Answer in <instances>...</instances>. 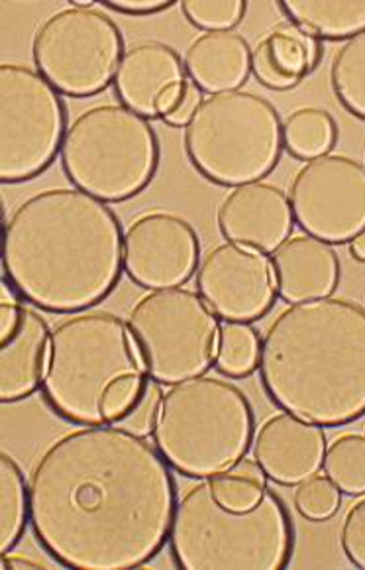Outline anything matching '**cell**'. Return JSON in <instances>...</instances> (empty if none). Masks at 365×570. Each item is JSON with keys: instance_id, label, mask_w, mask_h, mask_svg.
Here are the masks:
<instances>
[{"instance_id": "6da1fadb", "label": "cell", "mask_w": 365, "mask_h": 570, "mask_svg": "<svg viewBox=\"0 0 365 570\" xmlns=\"http://www.w3.org/2000/svg\"><path fill=\"white\" fill-rule=\"evenodd\" d=\"M33 537L67 569L128 570L166 546L177 487L148 436L112 423L53 439L28 474Z\"/></svg>"}, {"instance_id": "7a4b0ae2", "label": "cell", "mask_w": 365, "mask_h": 570, "mask_svg": "<svg viewBox=\"0 0 365 570\" xmlns=\"http://www.w3.org/2000/svg\"><path fill=\"white\" fill-rule=\"evenodd\" d=\"M2 276L22 299L50 313L91 309L125 269L117 213L79 187H50L10 210L0 240Z\"/></svg>"}, {"instance_id": "3957f363", "label": "cell", "mask_w": 365, "mask_h": 570, "mask_svg": "<svg viewBox=\"0 0 365 570\" xmlns=\"http://www.w3.org/2000/svg\"><path fill=\"white\" fill-rule=\"evenodd\" d=\"M258 374L283 411L338 428L365 415V307L348 297L287 303L259 338Z\"/></svg>"}, {"instance_id": "277c9868", "label": "cell", "mask_w": 365, "mask_h": 570, "mask_svg": "<svg viewBox=\"0 0 365 570\" xmlns=\"http://www.w3.org/2000/svg\"><path fill=\"white\" fill-rule=\"evenodd\" d=\"M148 372L130 328L110 311H79L51 327L43 400L77 425L112 423Z\"/></svg>"}, {"instance_id": "5b68a950", "label": "cell", "mask_w": 365, "mask_h": 570, "mask_svg": "<svg viewBox=\"0 0 365 570\" xmlns=\"http://www.w3.org/2000/svg\"><path fill=\"white\" fill-rule=\"evenodd\" d=\"M167 541L185 570H279L289 564L295 537L285 502L274 490L234 510L205 479L182 492Z\"/></svg>"}, {"instance_id": "8992f818", "label": "cell", "mask_w": 365, "mask_h": 570, "mask_svg": "<svg viewBox=\"0 0 365 570\" xmlns=\"http://www.w3.org/2000/svg\"><path fill=\"white\" fill-rule=\"evenodd\" d=\"M254 433L256 417L244 390L200 374L164 392L151 443L182 476L213 479L246 459Z\"/></svg>"}, {"instance_id": "52a82bcc", "label": "cell", "mask_w": 365, "mask_h": 570, "mask_svg": "<svg viewBox=\"0 0 365 570\" xmlns=\"http://www.w3.org/2000/svg\"><path fill=\"white\" fill-rule=\"evenodd\" d=\"M182 150L213 184L258 181L279 164L283 120L274 102L256 92H210L182 126Z\"/></svg>"}, {"instance_id": "ba28073f", "label": "cell", "mask_w": 365, "mask_h": 570, "mask_svg": "<svg viewBox=\"0 0 365 570\" xmlns=\"http://www.w3.org/2000/svg\"><path fill=\"white\" fill-rule=\"evenodd\" d=\"M59 160L79 189L102 202H126L158 171V135L148 118L122 102H100L69 122Z\"/></svg>"}, {"instance_id": "9c48e42d", "label": "cell", "mask_w": 365, "mask_h": 570, "mask_svg": "<svg viewBox=\"0 0 365 570\" xmlns=\"http://www.w3.org/2000/svg\"><path fill=\"white\" fill-rule=\"evenodd\" d=\"M126 323L148 376L164 386L215 364L220 323L199 292L181 285L150 289L134 302Z\"/></svg>"}, {"instance_id": "30bf717a", "label": "cell", "mask_w": 365, "mask_h": 570, "mask_svg": "<svg viewBox=\"0 0 365 570\" xmlns=\"http://www.w3.org/2000/svg\"><path fill=\"white\" fill-rule=\"evenodd\" d=\"M125 38L107 12L69 4L43 18L32 38L36 69L67 97H92L115 81Z\"/></svg>"}, {"instance_id": "8fae6325", "label": "cell", "mask_w": 365, "mask_h": 570, "mask_svg": "<svg viewBox=\"0 0 365 570\" xmlns=\"http://www.w3.org/2000/svg\"><path fill=\"white\" fill-rule=\"evenodd\" d=\"M61 92L24 63H0V179L18 184L56 160L67 130Z\"/></svg>"}, {"instance_id": "7c38bea8", "label": "cell", "mask_w": 365, "mask_h": 570, "mask_svg": "<svg viewBox=\"0 0 365 570\" xmlns=\"http://www.w3.org/2000/svg\"><path fill=\"white\" fill-rule=\"evenodd\" d=\"M290 210L307 235L352 243L365 233V166L346 154L303 161L289 184Z\"/></svg>"}, {"instance_id": "4fadbf2b", "label": "cell", "mask_w": 365, "mask_h": 570, "mask_svg": "<svg viewBox=\"0 0 365 570\" xmlns=\"http://www.w3.org/2000/svg\"><path fill=\"white\" fill-rule=\"evenodd\" d=\"M200 297L226 323H254L266 317L277 302L274 262L267 252L246 244L210 246L195 272Z\"/></svg>"}, {"instance_id": "5bb4252c", "label": "cell", "mask_w": 365, "mask_h": 570, "mask_svg": "<svg viewBox=\"0 0 365 570\" xmlns=\"http://www.w3.org/2000/svg\"><path fill=\"white\" fill-rule=\"evenodd\" d=\"M200 244L187 218L169 210H146L125 230V272L146 289L177 287L197 272Z\"/></svg>"}, {"instance_id": "9a60e30c", "label": "cell", "mask_w": 365, "mask_h": 570, "mask_svg": "<svg viewBox=\"0 0 365 570\" xmlns=\"http://www.w3.org/2000/svg\"><path fill=\"white\" fill-rule=\"evenodd\" d=\"M51 328L40 313L26 307L2 284L0 299V400L18 402L42 386L50 354Z\"/></svg>"}, {"instance_id": "2e32d148", "label": "cell", "mask_w": 365, "mask_h": 570, "mask_svg": "<svg viewBox=\"0 0 365 570\" xmlns=\"http://www.w3.org/2000/svg\"><path fill=\"white\" fill-rule=\"evenodd\" d=\"M289 197L279 185L248 181L234 185L216 207V227L233 243L274 252L293 230Z\"/></svg>"}, {"instance_id": "e0dca14e", "label": "cell", "mask_w": 365, "mask_h": 570, "mask_svg": "<svg viewBox=\"0 0 365 570\" xmlns=\"http://www.w3.org/2000/svg\"><path fill=\"white\" fill-rule=\"evenodd\" d=\"M326 435L323 425L289 411L269 415L254 433L251 454L266 479L279 487H297L323 466Z\"/></svg>"}, {"instance_id": "ac0fdd59", "label": "cell", "mask_w": 365, "mask_h": 570, "mask_svg": "<svg viewBox=\"0 0 365 570\" xmlns=\"http://www.w3.org/2000/svg\"><path fill=\"white\" fill-rule=\"evenodd\" d=\"M187 81L179 53L164 42H138L126 48L115 76V92L141 117H161V107L175 87Z\"/></svg>"}, {"instance_id": "d6986e66", "label": "cell", "mask_w": 365, "mask_h": 570, "mask_svg": "<svg viewBox=\"0 0 365 570\" xmlns=\"http://www.w3.org/2000/svg\"><path fill=\"white\" fill-rule=\"evenodd\" d=\"M277 292L285 302L333 295L341 282V258L333 244L313 235L289 236L272 254Z\"/></svg>"}, {"instance_id": "ffe728a7", "label": "cell", "mask_w": 365, "mask_h": 570, "mask_svg": "<svg viewBox=\"0 0 365 570\" xmlns=\"http://www.w3.org/2000/svg\"><path fill=\"white\" fill-rule=\"evenodd\" d=\"M323 53L320 38L295 22H283L267 30L251 48V73L269 89L285 91L310 76Z\"/></svg>"}, {"instance_id": "44dd1931", "label": "cell", "mask_w": 365, "mask_h": 570, "mask_svg": "<svg viewBox=\"0 0 365 570\" xmlns=\"http://www.w3.org/2000/svg\"><path fill=\"white\" fill-rule=\"evenodd\" d=\"M182 66L193 83L208 95L234 91L251 71V48L234 30L203 32L187 46Z\"/></svg>"}, {"instance_id": "7402d4cb", "label": "cell", "mask_w": 365, "mask_h": 570, "mask_svg": "<svg viewBox=\"0 0 365 570\" xmlns=\"http://www.w3.org/2000/svg\"><path fill=\"white\" fill-rule=\"evenodd\" d=\"M290 22L316 38H349L365 30V0H283Z\"/></svg>"}, {"instance_id": "603a6c76", "label": "cell", "mask_w": 365, "mask_h": 570, "mask_svg": "<svg viewBox=\"0 0 365 570\" xmlns=\"http://www.w3.org/2000/svg\"><path fill=\"white\" fill-rule=\"evenodd\" d=\"M338 138V126L328 110L300 107L283 120V148L299 160L328 154Z\"/></svg>"}, {"instance_id": "cb8c5ba5", "label": "cell", "mask_w": 365, "mask_h": 570, "mask_svg": "<svg viewBox=\"0 0 365 570\" xmlns=\"http://www.w3.org/2000/svg\"><path fill=\"white\" fill-rule=\"evenodd\" d=\"M30 521L28 482L9 453L0 454V553L7 554L24 535Z\"/></svg>"}, {"instance_id": "d4e9b609", "label": "cell", "mask_w": 365, "mask_h": 570, "mask_svg": "<svg viewBox=\"0 0 365 570\" xmlns=\"http://www.w3.org/2000/svg\"><path fill=\"white\" fill-rule=\"evenodd\" d=\"M331 85L338 101L365 120V30L349 36L331 59Z\"/></svg>"}, {"instance_id": "484cf974", "label": "cell", "mask_w": 365, "mask_h": 570, "mask_svg": "<svg viewBox=\"0 0 365 570\" xmlns=\"http://www.w3.org/2000/svg\"><path fill=\"white\" fill-rule=\"evenodd\" d=\"M323 469L344 494H365V433L336 436L326 445Z\"/></svg>"}, {"instance_id": "4316f807", "label": "cell", "mask_w": 365, "mask_h": 570, "mask_svg": "<svg viewBox=\"0 0 365 570\" xmlns=\"http://www.w3.org/2000/svg\"><path fill=\"white\" fill-rule=\"evenodd\" d=\"M259 338L246 323L220 325L216 368L228 377H244L258 368Z\"/></svg>"}, {"instance_id": "83f0119b", "label": "cell", "mask_w": 365, "mask_h": 570, "mask_svg": "<svg viewBox=\"0 0 365 570\" xmlns=\"http://www.w3.org/2000/svg\"><path fill=\"white\" fill-rule=\"evenodd\" d=\"M210 480L216 498L234 510H244L258 502L266 492V474L258 462L241 459L230 469L216 474Z\"/></svg>"}, {"instance_id": "f1b7e54d", "label": "cell", "mask_w": 365, "mask_h": 570, "mask_svg": "<svg viewBox=\"0 0 365 570\" xmlns=\"http://www.w3.org/2000/svg\"><path fill=\"white\" fill-rule=\"evenodd\" d=\"M293 503L307 520H328L341 508V490L326 474H313L295 487Z\"/></svg>"}, {"instance_id": "f546056e", "label": "cell", "mask_w": 365, "mask_h": 570, "mask_svg": "<svg viewBox=\"0 0 365 570\" xmlns=\"http://www.w3.org/2000/svg\"><path fill=\"white\" fill-rule=\"evenodd\" d=\"M179 7L185 18L205 32L233 30L248 9L244 0H182Z\"/></svg>"}, {"instance_id": "4dcf8cb0", "label": "cell", "mask_w": 365, "mask_h": 570, "mask_svg": "<svg viewBox=\"0 0 365 570\" xmlns=\"http://www.w3.org/2000/svg\"><path fill=\"white\" fill-rule=\"evenodd\" d=\"M159 386L161 384L154 377L146 376V380L141 382L140 390L136 392L117 420L112 421V425L128 429L136 435H151V431L156 428V420H158L159 402L164 395Z\"/></svg>"}, {"instance_id": "1f68e13d", "label": "cell", "mask_w": 365, "mask_h": 570, "mask_svg": "<svg viewBox=\"0 0 365 570\" xmlns=\"http://www.w3.org/2000/svg\"><path fill=\"white\" fill-rule=\"evenodd\" d=\"M342 553L354 567L365 569V495L352 503L338 531Z\"/></svg>"}, {"instance_id": "d6a6232c", "label": "cell", "mask_w": 365, "mask_h": 570, "mask_svg": "<svg viewBox=\"0 0 365 570\" xmlns=\"http://www.w3.org/2000/svg\"><path fill=\"white\" fill-rule=\"evenodd\" d=\"M200 89L193 81H185V83L175 87L174 91L169 92L161 107V120L169 126H185L193 117V112L199 107Z\"/></svg>"}, {"instance_id": "836d02e7", "label": "cell", "mask_w": 365, "mask_h": 570, "mask_svg": "<svg viewBox=\"0 0 365 570\" xmlns=\"http://www.w3.org/2000/svg\"><path fill=\"white\" fill-rule=\"evenodd\" d=\"M107 9L125 12V14H154L161 10L174 7V0H105L102 2Z\"/></svg>"}, {"instance_id": "e575fe53", "label": "cell", "mask_w": 365, "mask_h": 570, "mask_svg": "<svg viewBox=\"0 0 365 570\" xmlns=\"http://www.w3.org/2000/svg\"><path fill=\"white\" fill-rule=\"evenodd\" d=\"M2 567L7 569H50V564L48 562L42 561H30V559H26V557H2Z\"/></svg>"}, {"instance_id": "d590c367", "label": "cell", "mask_w": 365, "mask_h": 570, "mask_svg": "<svg viewBox=\"0 0 365 570\" xmlns=\"http://www.w3.org/2000/svg\"><path fill=\"white\" fill-rule=\"evenodd\" d=\"M349 254H352L357 262H365V233L364 235L356 236V238L349 243Z\"/></svg>"}]
</instances>
